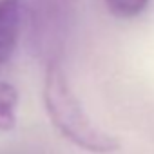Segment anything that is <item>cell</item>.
<instances>
[{
	"label": "cell",
	"mask_w": 154,
	"mask_h": 154,
	"mask_svg": "<svg viewBox=\"0 0 154 154\" xmlns=\"http://www.w3.org/2000/svg\"><path fill=\"white\" fill-rule=\"evenodd\" d=\"M44 105L58 132L71 143L93 154L120 150V140L100 129L84 111L58 62H49L44 76Z\"/></svg>",
	"instance_id": "6da1fadb"
},
{
	"label": "cell",
	"mask_w": 154,
	"mask_h": 154,
	"mask_svg": "<svg viewBox=\"0 0 154 154\" xmlns=\"http://www.w3.org/2000/svg\"><path fill=\"white\" fill-rule=\"evenodd\" d=\"M105 4L112 15L120 18H131L147 8L149 0H105Z\"/></svg>",
	"instance_id": "277c9868"
},
{
	"label": "cell",
	"mask_w": 154,
	"mask_h": 154,
	"mask_svg": "<svg viewBox=\"0 0 154 154\" xmlns=\"http://www.w3.org/2000/svg\"><path fill=\"white\" fill-rule=\"evenodd\" d=\"M24 15V0H0V67L15 53Z\"/></svg>",
	"instance_id": "7a4b0ae2"
},
{
	"label": "cell",
	"mask_w": 154,
	"mask_h": 154,
	"mask_svg": "<svg viewBox=\"0 0 154 154\" xmlns=\"http://www.w3.org/2000/svg\"><path fill=\"white\" fill-rule=\"evenodd\" d=\"M18 91L8 82H0V132H9L17 127Z\"/></svg>",
	"instance_id": "3957f363"
}]
</instances>
